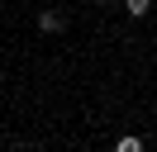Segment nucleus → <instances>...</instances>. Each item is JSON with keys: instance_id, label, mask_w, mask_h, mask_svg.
<instances>
[{"instance_id": "f257e3e1", "label": "nucleus", "mask_w": 157, "mask_h": 152, "mask_svg": "<svg viewBox=\"0 0 157 152\" xmlns=\"http://www.w3.org/2000/svg\"><path fill=\"white\" fill-rule=\"evenodd\" d=\"M62 24H67V19H62L57 10H43V14H38V28H43V33H62Z\"/></svg>"}, {"instance_id": "f03ea898", "label": "nucleus", "mask_w": 157, "mask_h": 152, "mask_svg": "<svg viewBox=\"0 0 157 152\" xmlns=\"http://www.w3.org/2000/svg\"><path fill=\"white\" fill-rule=\"evenodd\" d=\"M147 10H152V0H124V14H133V19H143Z\"/></svg>"}, {"instance_id": "7ed1b4c3", "label": "nucleus", "mask_w": 157, "mask_h": 152, "mask_svg": "<svg viewBox=\"0 0 157 152\" xmlns=\"http://www.w3.org/2000/svg\"><path fill=\"white\" fill-rule=\"evenodd\" d=\"M114 152H143V138H133V133H124V138L114 142Z\"/></svg>"}, {"instance_id": "20e7f679", "label": "nucleus", "mask_w": 157, "mask_h": 152, "mask_svg": "<svg viewBox=\"0 0 157 152\" xmlns=\"http://www.w3.org/2000/svg\"><path fill=\"white\" fill-rule=\"evenodd\" d=\"M100 5H124V0H100Z\"/></svg>"}]
</instances>
